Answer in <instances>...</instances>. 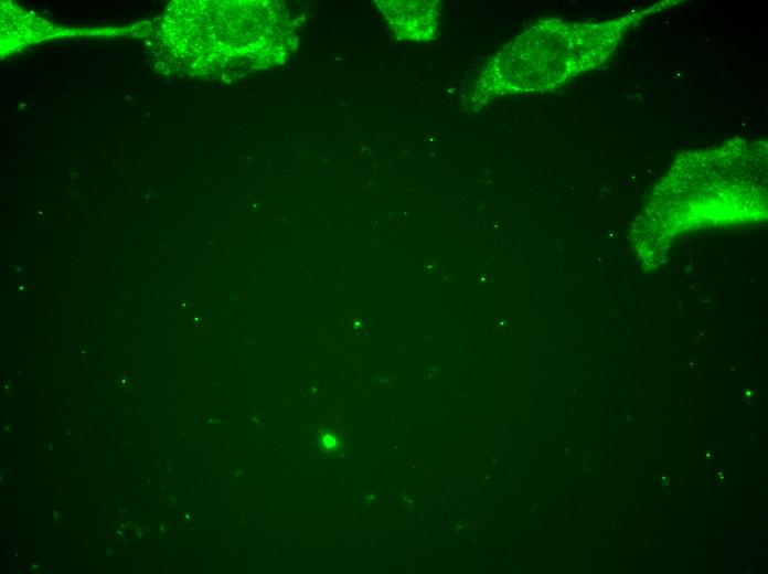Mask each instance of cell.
Returning a JSON list of instances; mask_svg holds the SVG:
<instances>
[{
    "label": "cell",
    "mask_w": 768,
    "mask_h": 574,
    "mask_svg": "<svg viewBox=\"0 0 768 574\" xmlns=\"http://www.w3.org/2000/svg\"><path fill=\"white\" fill-rule=\"evenodd\" d=\"M584 24L546 21L515 38L494 54L473 83L471 106L493 98L544 91L590 67V35Z\"/></svg>",
    "instance_id": "cell-1"
},
{
    "label": "cell",
    "mask_w": 768,
    "mask_h": 574,
    "mask_svg": "<svg viewBox=\"0 0 768 574\" xmlns=\"http://www.w3.org/2000/svg\"><path fill=\"white\" fill-rule=\"evenodd\" d=\"M397 38L433 41L438 34L440 1H375Z\"/></svg>",
    "instance_id": "cell-2"
}]
</instances>
